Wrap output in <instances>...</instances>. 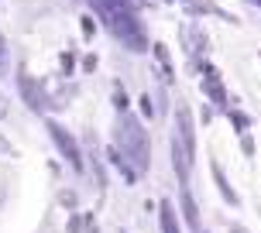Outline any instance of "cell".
Segmentation results:
<instances>
[{"mask_svg":"<svg viewBox=\"0 0 261 233\" xmlns=\"http://www.w3.org/2000/svg\"><path fill=\"white\" fill-rule=\"evenodd\" d=\"M21 93H24L28 103H31V110H41V106H45V100L38 96V86H35V79L28 76V72H21Z\"/></svg>","mask_w":261,"mask_h":233,"instance_id":"cell-7","label":"cell"},{"mask_svg":"<svg viewBox=\"0 0 261 233\" xmlns=\"http://www.w3.org/2000/svg\"><path fill=\"white\" fill-rule=\"evenodd\" d=\"M114 144H117V151H114V155L124 161V168H127L134 179L148 171V161H151V144H148V134H144V127L138 124V116H130V113H120L117 116Z\"/></svg>","mask_w":261,"mask_h":233,"instance_id":"cell-2","label":"cell"},{"mask_svg":"<svg viewBox=\"0 0 261 233\" xmlns=\"http://www.w3.org/2000/svg\"><path fill=\"white\" fill-rule=\"evenodd\" d=\"M203 72H206V82H203V90L210 93V100H213V103H220V106H223V103H227V93H223V82L217 79V72H213L210 65L203 69Z\"/></svg>","mask_w":261,"mask_h":233,"instance_id":"cell-5","label":"cell"},{"mask_svg":"<svg viewBox=\"0 0 261 233\" xmlns=\"http://www.w3.org/2000/svg\"><path fill=\"white\" fill-rule=\"evenodd\" d=\"M90 7L100 14V21L114 31V38H117L120 45H127L130 52H144V48H148L144 24L138 21L130 0H90Z\"/></svg>","mask_w":261,"mask_h":233,"instance_id":"cell-1","label":"cell"},{"mask_svg":"<svg viewBox=\"0 0 261 233\" xmlns=\"http://www.w3.org/2000/svg\"><path fill=\"white\" fill-rule=\"evenodd\" d=\"M7 65V41H4V35H0V69Z\"/></svg>","mask_w":261,"mask_h":233,"instance_id":"cell-11","label":"cell"},{"mask_svg":"<svg viewBox=\"0 0 261 233\" xmlns=\"http://www.w3.org/2000/svg\"><path fill=\"white\" fill-rule=\"evenodd\" d=\"M251 4H254V7H261V0H251Z\"/></svg>","mask_w":261,"mask_h":233,"instance_id":"cell-12","label":"cell"},{"mask_svg":"<svg viewBox=\"0 0 261 233\" xmlns=\"http://www.w3.org/2000/svg\"><path fill=\"white\" fill-rule=\"evenodd\" d=\"M48 134H52V141L59 144V151L69 158V165H72L76 171H83V155H79V148H76V137H72L65 127H59L55 120H48Z\"/></svg>","mask_w":261,"mask_h":233,"instance_id":"cell-4","label":"cell"},{"mask_svg":"<svg viewBox=\"0 0 261 233\" xmlns=\"http://www.w3.org/2000/svg\"><path fill=\"white\" fill-rule=\"evenodd\" d=\"M182 206H186V220H189V226L199 230V213H196V202H193V195H189V189L182 192Z\"/></svg>","mask_w":261,"mask_h":233,"instance_id":"cell-8","label":"cell"},{"mask_svg":"<svg viewBox=\"0 0 261 233\" xmlns=\"http://www.w3.org/2000/svg\"><path fill=\"white\" fill-rule=\"evenodd\" d=\"M213 179H217V185H220V192H223V199L227 202H237V195H234V189L227 185V179H223V171H220V165H213Z\"/></svg>","mask_w":261,"mask_h":233,"instance_id":"cell-9","label":"cell"},{"mask_svg":"<svg viewBox=\"0 0 261 233\" xmlns=\"http://www.w3.org/2000/svg\"><path fill=\"white\" fill-rule=\"evenodd\" d=\"M193 158H196L193 120H189V106L179 103V110H175V134H172V165H175V175H179V182H182V189L189 185Z\"/></svg>","mask_w":261,"mask_h":233,"instance_id":"cell-3","label":"cell"},{"mask_svg":"<svg viewBox=\"0 0 261 233\" xmlns=\"http://www.w3.org/2000/svg\"><path fill=\"white\" fill-rule=\"evenodd\" d=\"M0 116H4V103H0Z\"/></svg>","mask_w":261,"mask_h":233,"instance_id":"cell-13","label":"cell"},{"mask_svg":"<svg viewBox=\"0 0 261 233\" xmlns=\"http://www.w3.org/2000/svg\"><path fill=\"white\" fill-rule=\"evenodd\" d=\"M158 216H162V233H179V216H175V209H172L169 199H162Z\"/></svg>","mask_w":261,"mask_h":233,"instance_id":"cell-6","label":"cell"},{"mask_svg":"<svg viewBox=\"0 0 261 233\" xmlns=\"http://www.w3.org/2000/svg\"><path fill=\"white\" fill-rule=\"evenodd\" d=\"M230 124H234L237 130H244V127H248V116H244V113H230Z\"/></svg>","mask_w":261,"mask_h":233,"instance_id":"cell-10","label":"cell"}]
</instances>
